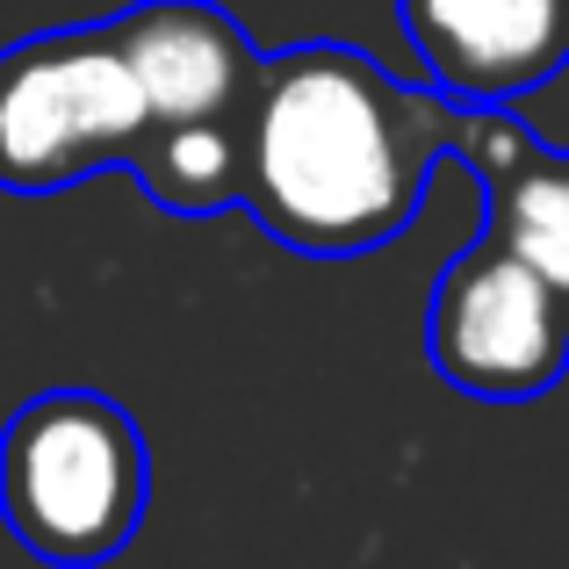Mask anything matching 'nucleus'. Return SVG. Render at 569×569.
Wrapping results in <instances>:
<instances>
[{
	"mask_svg": "<svg viewBox=\"0 0 569 569\" xmlns=\"http://www.w3.org/2000/svg\"><path fill=\"white\" fill-rule=\"evenodd\" d=\"M461 101L411 87L353 43H296L260 66L246 109V209L310 260H353L411 231Z\"/></svg>",
	"mask_w": 569,
	"mask_h": 569,
	"instance_id": "1",
	"label": "nucleus"
},
{
	"mask_svg": "<svg viewBox=\"0 0 569 569\" xmlns=\"http://www.w3.org/2000/svg\"><path fill=\"white\" fill-rule=\"evenodd\" d=\"M152 455L101 389H43L0 426V519L51 569H94L144 527Z\"/></svg>",
	"mask_w": 569,
	"mask_h": 569,
	"instance_id": "2",
	"label": "nucleus"
},
{
	"mask_svg": "<svg viewBox=\"0 0 569 569\" xmlns=\"http://www.w3.org/2000/svg\"><path fill=\"white\" fill-rule=\"evenodd\" d=\"M152 130L144 94L109 22L37 29L0 51V188L58 194L94 173H123Z\"/></svg>",
	"mask_w": 569,
	"mask_h": 569,
	"instance_id": "3",
	"label": "nucleus"
},
{
	"mask_svg": "<svg viewBox=\"0 0 569 569\" xmlns=\"http://www.w3.org/2000/svg\"><path fill=\"white\" fill-rule=\"evenodd\" d=\"M426 361L476 403H533L569 376V303L483 231L432 281Z\"/></svg>",
	"mask_w": 569,
	"mask_h": 569,
	"instance_id": "4",
	"label": "nucleus"
},
{
	"mask_svg": "<svg viewBox=\"0 0 569 569\" xmlns=\"http://www.w3.org/2000/svg\"><path fill=\"white\" fill-rule=\"evenodd\" d=\"M397 14L461 109H505L569 66V0H397Z\"/></svg>",
	"mask_w": 569,
	"mask_h": 569,
	"instance_id": "5",
	"label": "nucleus"
},
{
	"mask_svg": "<svg viewBox=\"0 0 569 569\" xmlns=\"http://www.w3.org/2000/svg\"><path fill=\"white\" fill-rule=\"evenodd\" d=\"M123 66L144 94L152 123H194V116H238L260 87L267 58L217 0H138L116 14Z\"/></svg>",
	"mask_w": 569,
	"mask_h": 569,
	"instance_id": "6",
	"label": "nucleus"
},
{
	"mask_svg": "<svg viewBox=\"0 0 569 569\" xmlns=\"http://www.w3.org/2000/svg\"><path fill=\"white\" fill-rule=\"evenodd\" d=\"M246 109L238 116H194V123H152L123 173L159 209H173V217L238 209L246 202Z\"/></svg>",
	"mask_w": 569,
	"mask_h": 569,
	"instance_id": "7",
	"label": "nucleus"
},
{
	"mask_svg": "<svg viewBox=\"0 0 569 569\" xmlns=\"http://www.w3.org/2000/svg\"><path fill=\"white\" fill-rule=\"evenodd\" d=\"M483 231L498 246H512L569 303V152L533 144L519 167L483 181Z\"/></svg>",
	"mask_w": 569,
	"mask_h": 569,
	"instance_id": "8",
	"label": "nucleus"
}]
</instances>
